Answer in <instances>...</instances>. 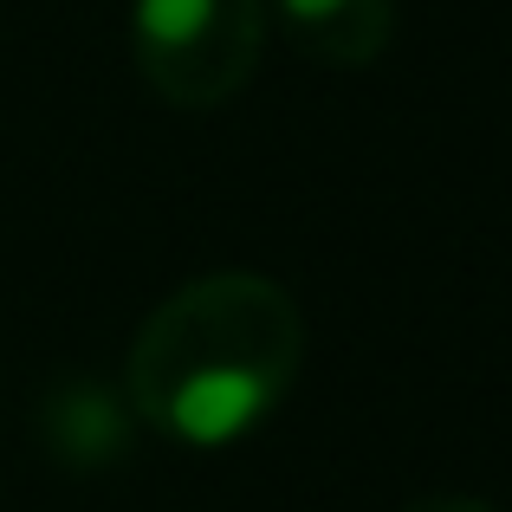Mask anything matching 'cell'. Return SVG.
Returning a JSON list of instances; mask_svg holds the SVG:
<instances>
[{
    "label": "cell",
    "instance_id": "cell-1",
    "mask_svg": "<svg viewBox=\"0 0 512 512\" xmlns=\"http://www.w3.org/2000/svg\"><path fill=\"white\" fill-rule=\"evenodd\" d=\"M305 318L266 273H208L169 292L130 344V409L175 448H227L286 402Z\"/></svg>",
    "mask_w": 512,
    "mask_h": 512
},
{
    "label": "cell",
    "instance_id": "cell-2",
    "mask_svg": "<svg viewBox=\"0 0 512 512\" xmlns=\"http://www.w3.org/2000/svg\"><path fill=\"white\" fill-rule=\"evenodd\" d=\"M260 39V0H137L130 7L137 72L175 111L227 104L260 65Z\"/></svg>",
    "mask_w": 512,
    "mask_h": 512
},
{
    "label": "cell",
    "instance_id": "cell-3",
    "mask_svg": "<svg viewBox=\"0 0 512 512\" xmlns=\"http://www.w3.org/2000/svg\"><path fill=\"white\" fill-rule=\"evenodd\" d=\"M130 422H137L130 396H117L111 383H91V376L52 389V402L39 409V435H46L52 461L72 467V474H98V467L124 461Z\"/></svg>",
    "mask_w": 512,
    "mask_h": 512
},
{
    "label": "cell",
    "instance_id": "cell-4",
    "mask_svg": "<svg viewBox=\"0 0 512 512\" xmlns=\"http://www.w3.org/2000/svg\"><path fill=\"white\" fill-rule=\"evenodd\" d=\"M273 13L286 20L292 46L318 65H376L396 33V0H273Z\"/></svg>",
    "mask_w": 512,
    "mask_h": 512
},
{
    "label": "cell",
    "instance_id": "cell-5",
    "mask_svg": "<svg viewBox=\"0 0 512 512\" xmlns=\"http://www.w3.org/2000/svg\"><path fill=\"white\" fill-rule=\"evenodd\" d=\"M402 512H493L487 500H467V493H435V500H415Z\"/></svg>",
    "mask_w": 512,
    "mask_h": 512
}]
</instances>
